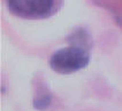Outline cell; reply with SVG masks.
Masks as SVG:
<instances>
[{"label": "cell", "mask_w": 122, "mask_h": 111, "mask_svg": "<svg viewBox=\"0 0 122 111\" xmlns=\"http://www.w3.org/2000/svg\"><path fill=\"white\" fill-rule=\"evenodd\" d=\"M89 63V52L76 46H68L55 50L48 61L51 69L60 75H70L77 72L86 68Z\"/></svg>", "instance_id": "obj_1"}, {"label": "cell", "mask_w": 122, "mask_h": 111, "mask_svg": "<svg viewBox=\"0 0 122 111\" xmlns=\"http://www.w3.org/2000/svg\"><path fill=\"white\" fill-rule=\"evenodd\" d=\"M55 0H8L7 6L13 15L38 20L45 18L54 12Z\"/></svg>", "instance_id": "obj_2"}, {"label": "cell", "mask_w": 122, "mask_h": 111, "mask_svg": "<svg viewBox=\"0 0 122 111\" xmlns=\"http://www.w3.org/2000/svg\"><path fill=\"white\" fill-rule=\"evenodd\" d=\"M67 40L69 41L70 46H76L88 50L92 47V38L91 35L85 29L83 28H77L68 36Z\"/></svg>", "instance_id": "obj_3"}, {"label": "cell", "mask_w": 122, "mask_h": 111, "mask_svg": "<svg viewBox=\"0 0 122 111\" xmlns=\"http://www.w3.org/2000/svg\"><path fill=\"white\" fill-rule=\"evenodd\" d=\"M51 103H52L51 94L44 92V93H41V94L36 95V97L34 98V102H32V105H34V108L36 110L44 111L51 105Z\"/></svg>", "instance_id": "obj_4"}, {"label": "cell", "mask_w": 122, "mask_h": 111, "mask_svg": "<svg viewBox=\"0 0 122 111\" xmlns=\"http://www.w3.org/2000/svg\"><path fill=\"white\" fill-rule=\"evenodd\" d=\"M116 21H117V23H119V25L122 28V18H121V17H120V18L117 17V20H116Z\"/></svg>", "instance_id": "obj_5"}]
</instances>
